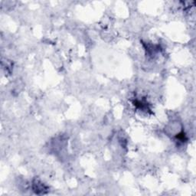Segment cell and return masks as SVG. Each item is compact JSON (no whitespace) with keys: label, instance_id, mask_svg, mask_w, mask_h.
<instances>
[{"label":"cell","instance_id":"1","mask_svg":"<svg viewBox=\"0 0 196 196\" xmlns=\"http://www.w3.org/2000/svg\"><path fill=\"white\" fill-rule=\"evenodd\" d=\"M33 186H34V191L38 194H44L45 193V190H46L45 186H44V185L42 183L39 182L38 181L34 182Z\"/></svg>","mask_w":196,"mask_h":196}]
</instances>
